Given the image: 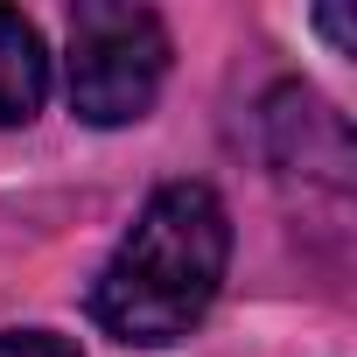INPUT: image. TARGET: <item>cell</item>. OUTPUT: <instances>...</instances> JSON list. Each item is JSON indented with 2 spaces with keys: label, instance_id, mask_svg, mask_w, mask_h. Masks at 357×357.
Masks as SVG:
<instances>
[{
  "label": "cell",
  "instance_id": "obj_5",
  "mask_svg": "<svg viewBox=\"0 0 357 357\" xmlns=\"http://www.w3.org/2000/svg\"><path fill=\"white\" fill-rule=\"evenodd\" d=\"M322 36H329V43L343 50V43H350V22H343V15H322Z\"/></svg>",
  "mask_w": 357,
  "mask_h": 357
},
{
  "label": "cell",
  "instance_id": "obj_1",
  "mask_svg": "<svg viewBox=\"0 0 357 357\" xmlns=\"http://www.w3.org/2000/svg\"><path fill=\"white\" fill-rule=\"evenodd\" d=\"M231 259V225L225 204L204 183H168L147 197L140 225L119 238L91 287V315L119 343H175L204 322V308L225 287Z\"/></svg>",
  "mask_w": 357,
  "mask_h": 357
},
{
  "label": "cell",
  "instance_id": "obj_2",
  "mask_svg": "<svg viewBox=\"0 0 357 357\" xmlns=\"http://www.w3.org/2000/svg\"><path fill=\"white\" fill-rule=\"evenodd\" d=\"M168 70V29L126 0L70 8V112L84 126H126L154 105Z\"/></svg>",
  "mask_w": 357,
  "mask_h": 357
},
{
  "label": "cell",
  "instance_id": "obj_4",
  "mask_svg": "<svg viewBox=\"0 0 357 357\" xmlns=\"http://www.w3.org/2000/svg\"><path fill=\"white\" fill-rule=\"evenodd\" d=\"M0 357H77L63 336H50V329H8L0 336Z\"/></svg>",
  "mask_w": 357,
  "mask_h": 357
},
{
  "label": "cell",
  "instance_id": "obj_3",
  "mask_svg": "<svg viewBox=\"0 0 357 357\" xmlns=\"http://www.w3.org/2000/svg\"><path fill=\"white\" fill-rule=\"evenodd\" d=\"M43 91H50V56H43V36L0 8V126H22L43 112Z\"/></svg>",
  "mask_w": 357,
  "mask_h": 357
}]
</instances>
